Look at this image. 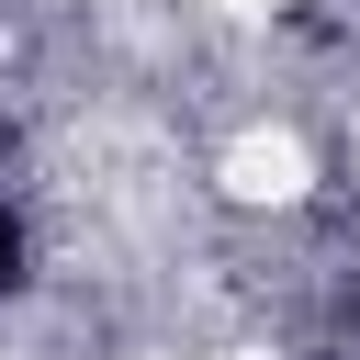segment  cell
<instances>
[{
  "mask_svg": "<svg viewBox=\"0 0 360 360\" xmlns=\"http://www.w3.org/2000/svg\"><path fill=\"white\" fill-rule=\"evenodd\" d=\"M11 281H22V225L0 214V292H11Z\"/></svg>",
  "mask_w": 360,
  "mask_h": 360,
  "instance_id": "6da1fadb",
  "label": "cell"
}]
</instances>
